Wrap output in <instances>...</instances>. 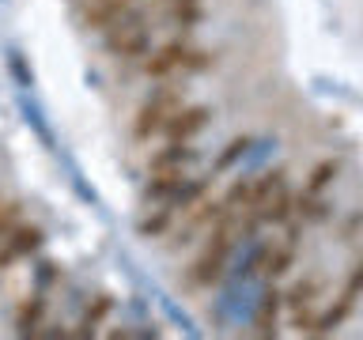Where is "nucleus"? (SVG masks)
I'll return each instance as SVG.
<instances>
[{"mask_svg":"<svg viewBox=\"0 0 363 340\" xmlns=\"http://www.w3.org/2000/svg\"><path fill=\"white\" fill-rule=\"evenodd\" d=\"M113 306H118V302H113V295L99 291L95 299L87 302V310H84V322H79L84 329H79L76 336H95V329H99V325H102V322H106V317L113 314Z\"/></svg>","mask_w":363,"mask_h":340,"instance_id":"nucleus-19","label":"nucleus"},{"mask_svg":"<svg viewBox=\"0 0 363 340\" xmlns=\"http://www.w3.org/2000/svg\"><path fill=\"white\" fill-rule=\"evenodd\" d=\"M53 280H61V268H57V261H38V288L45 291Z\"/></svg>","mask_w":363,"mask_h":340,"instance_id":"nucleus-28","label":"nucleus"},{"mask_svg":"<svg viewBox=\"0 0 363 340\" xmlns=\"http://www.w3.org/2000/svg\"><path fill=\"white\" fill-rule=\"evenodd\" d=\"M23 220V200H0V238L11 234Z\"/></svg>","mask_w":363,"mask_h":340,"instance_id":"nucleus-27","label":"nucleus"},{"mask_svg":"<svg viewBox=\"0 0 363 340\" xmlns=\"http://www.w3.org/2000/svg\"><path fill=\"white\" fill-rule=\"evenodd\" d=\"M45 306H50V302H45V291H42V288L19 302V310H16V333H19V336H38V333H42Z\"/></svg>","mask_w":363,"mask_h":340,"instance_id":"nucleus-14","label":"nucleus"},{"mask_svg":"<svg viewBox=\"0 0 363 340\" xmlns=\"http://www.w3.org/2000/svg\"><path fill=\"white\" fill-rule=\"evenodd\" d=\"M45 246V231L38 223H19L11 234L0 238V268H11L23 257H34Z\"/></svg>","mask_w":363,"mask_h":340,"instance_id":"nucleus-6","label":"nucleus"},{"mask_svg":"<svg viewBox=\"0 0 363 340\" xmlns=\"http://www.w3.org/2000/svg\"><path fill=\"white\" fill-rule=\"evenodd\" d=\"M280 306H284V291L277 288V280H269V288L261 291V302L254 310V336H277L280 333Z\"/></svg>","mask_w":363,"mask_h":340,"instance_id":"nucleus-10","label":"nucleus"},{"mask_svg":"<svg viewBox=\"0 0 363 340\" xmlns=\"http://www.w3.org/2000/svg\"><path fill=\"white\" fill-rule=\"evenodd\" d=\"M299 234H303L299 223H284V238L265 242V257H261V276L265 280H280L291 272L295 254H299Z\"/></svg>","mask_w":363,"mask_h":340,"instance_id":"nucleus-5","label":"nucleus"},{"mask_svg":"<svg viewBox=\"0 0 363 340\" xmlns=\"http://www.w3.org/2000/svg\"><path fill=\"white\" fill-rule=\"evenodd\" d=\"M337 178H340V159H322V163H314V166H311V174H306V186H303V189L325 193Z\"/></svg>","mask_w":363,"mask_h":340,"instance_id":"nucleus-22","label":"nucleus"},{"mask_svg":"<svg viewBox=\"0 0 363 340\" xmlns=\"http://www.w3.org/2000/svg\"><path fill=\"white\" fill-rule=\"evenodd\" d=\"M261 220L265 223H272V227H284V223H291L295 220V193L284 186V189H277L272 197L261 204Z\"/></svg>","mask_w":363,"mask_h":340,"instance_id":"nucleus-17","label":"nucleus"},{"mask_svg":"<svg viewBox=\"0 0 363 340\" xmlns=\"http://www.w3.org/2000/svg\"><path fill=\"white\" fill-rule=\"evenodd\" d=\"M186 178H189L186 170H155V174L147 178L140 200L147 204V208H152V204H167V200L182 189V181H186Z\"/></svg>","mask_w":363,"mask_h":340,"instance_id":"nucleus-11","label":"nucleus"},{"mask_svg":"<svg viewBox=\"0 0 363 340\" xmlns=\"http://www.w3.org/2000/svg\"><path fill=\"white\" fill-rule=\"evenodd\" d=\"M197 159H201V147H193V140L189 144L167 140L163 147L152 152V159H147V174H155V170H189Z\"/></svg>","mask_w":363,"mask_h":340,"instance_id":"nucleus-9","label":"nucleus"},{"mask_svg":"<svg viewBox=\"0 0 363 340\" xmlns=\"http://www.w3.org/2000/svg\"><path fill=\"white\" fill-rule=\"evenodd\" d=\"M212 181H216V170H212V174H201V178H186V181H182V189L167 200V208H174L178 215L193 212V208H197V204L212 193Z\"/></svg>","mask_w":363,"mask_h":340,"instance_id":"nucleus-13","label":"nucleus"},{"mask_svg":"<svg viewBox=\"0 0 363 340\" xmlns=\"http://www.w3.org/2000/svg\"><path fill=\"white\" fill-rule=\"evenodd\" d=\"M227 215L223 208V197H204L193 212H186V223L174 231V246H189L193 238H201V234H208L216 223H220Z\"/></svg>","mask_w":363,"mask_h":340,"instance_id":"nucleus-7","label":"nucleus"},{"mask_svg":"<svg viewBox=\"0 0 363 340\" xmlns=\"http://www.w3.org/2000/svg\"><path fill=\"white\" fill-rule=\"evenodd\" d=\"M182 106H186V84H167V79H159L152 87V95L140 102V110H136V118H133V140L147 144L152 136H163L167 121L174 118Z\"/></svg>","mask_w":363,"mask_h":340,"instance_id":"nucleus-3","label":"nucleus"},{"mask_svg":"<svg viewBox=\"0 0 363 340\" xmlns=\"http://www.w3.org/2000/svg\"><path fill=\"white\" fill-rule=\"evenodd\" d=\"M208 68H216V53L204 50V45H193L186 34L174 42L155 45V50L144 57V76L147 79H170L174 72L201 76V72H208Z\"/></svg>","mask_w":363,"mask_h":340,"instance_id":"nucleus-2","label":"nucleus"},{"mask_svg":"<svg viewBox=\"0 0 363 340\" xmlns=\"http://www.w3.org/2000/svg\"><path fill=\"white\" fill-rule=\"evenodd\" d=\"M250 144H254V140H250V136H235V140L231 144H227L223 147V152H220V159H216V174H223V170H231L235 163H238V159H242L246 152H250Z\"/></svg>","mask_w":363,"mask_h":340,"instance_id":"nucleus-25","label":"nucleus"},{"mask_svg":"<svg viewBox=\"0 0 363 340\" xmlns=\"http://www.w3.org/2000/svg\"><path fill=\"white\" fill-rule=\"evenodd\" d=\"M204 19V0H170L167 4V23L178 30H193Z\"/></svg>","mask_w":363,"mask_h":340,"instance_id":"nucleus-18","label":"nucleus"},{"mask_svg":"<svg viewBox=\"0 0 363 340\" xmlns=\"http://www.w3.org/2000/svg\"><path fill=\"white\" fill-rule=\"evenodd\" d=\"M19 110H23V121H27L30 129L38 132V140H42L45 147H53V129H50V121L42 118V106H38V102H30L27 95H23V98H19Z\"/></svg>","mask_w":363,"mask_h":340,"instance_id":"nucleus-23","label":"nucleus"},{"mask_svg":"<svg viewBox=\"0 0 363 340\" xmlns=\"http://www.w3.org/2000/svg\"><path fill=\"white\" fill-rule=\"evenodd\" d=\"M208 121H212V110L208 106H182L174 118L167 121V129H163V140H174V144H189V140H197V136L208 129Z\"/></svg>","mask_w":363,"mask_h":340,"instance_id":"nucleus-8","label":"nucleus"},{"mask_svg":"<svg viewBox=\"0 0 363 340\" xmlns=\"http://www.w3.org/2000/svg\"><path fill=\"white\" fill-rule=\"evenodd\" d=\"M8 72H11L19 91H34V68H30L27 57H23V50H8Z\"/></svg>","mask_w":363,"mask_h":340,"instance_id":"nucleus-24","label":"nucleus"},{"mask_svg":"<svg viewBox=\"0 0 363 340\" xmlns=\"http://www.w3.org/2000/svg\"><path fill=\"white\" fill-rule=\"evenodd\" d=\"M295 215H299V223H325L329 215H333V204H329L322 193H311V189H303V193H295Z\"/></svg>","mask_w":363,"mask_h":340,"instance_id":"nucleus-16","label":"nucleus"},{"mask_svg":"<svg viewBox=\"0 0 363 340\" xmlns=\"http://www.w3.org/2000/svg\"><path fill=\"white\" fill-rule=\"evenodd\" d=\"M102 50H106L110 57H121V61H144V57L155 50L152 45V27H147V11H140V8L125 11V16L106 30Z\"/></svg>","mask_w":363,"mask_h":340,"instance_id":"nucleus-4","label":"nucleus"},{"mask_svg":"<svg viewBox=\"0 0 363 340\" xmlns=\"http://www.w3.org/2000/svg\"><path fill=\"white\" fill-rule=\"evenodd\" d=\"M238 220H242V215L227 212L223 220L216 223L208 234H204L201 254L193 257V265H189V283H193V288H212V283L223 280L227 257H231V249L238 242Z\"/></svg>","mask_w":363,"mask_h":340,"instance_id":"nucleus-1","label":"nucleus"},{"mask_svg":"<svg viewBox=\"0 0 363 340\" xmlns=\"http://www.w3.org/2000/svg\"><path fill=\"white\" fill-rule=\"evenodd\" d=\"M174 215H178L174 208H167V204H155V212L140 220L136 234L147 238V242H152V238H163V234H170V227H174Z\"/></svg>","mask_w":363,"mask_h":340,"instance_id":"nucleus-20","label":"nucleus"},{"mask_svg":"<svg viewBox=\"0 0 363 340\" xmlns=\"http://www.w3.org/2000/svg\"><path fill=\"white\" fill-rule=\"evenodd\" d=\"M359 295H363V257L348 268V276H345V283H340L337 299H345V302L356 306V302H359Z\"/></svg>","mask_w":363,"mask_h":340,"instance_id":"nucleus-26","label":"nucleus"},{"mask_svg":"<svg viewBox=\"0 0 363 340\" xmlns=\"http://www.w3.org/2000/svg\"><path fill=\"white\" fill-rule=\"evenodd\" d=\"M284 186H288V170H284V166L269 170L265 178H257L254 181V200H250V212H261V204H265L277 189H284Z\"/></svg>","mask_w":363,"mask_h":340,"instance_id":"nucleus-21","label":"nucleus"},{"mask_svg":"<svg viewBox=\"0 0 363 340\" xmlns=\"http://www.w3.org/2000/svg\"><path fill=\"white\" fill-rule=\"evenodd\" d=\"M322 295H325V280L314 276V272H306V276H299L288 291H284V306L295 314V310H306V306H318Z\"/></svg>","mask_w":363,"mask_h":340,"instance_id":"nucleus-12","label":"nucleus"},{"mask_svg":"<svg viewBox=\"0 0 363 340\" xmlns=\"http://www.w3.org/2000/svg\"><path fill=\"white\" fill-rule=\"evenodd\" d=\"M129 8H133V0H91V8L84 11V27H91V30H110Z\"/></svg>","mask_w":363,"mask_h":340,"instance_id":"nucleus-15","label":"nucleus"}]
</instances>
